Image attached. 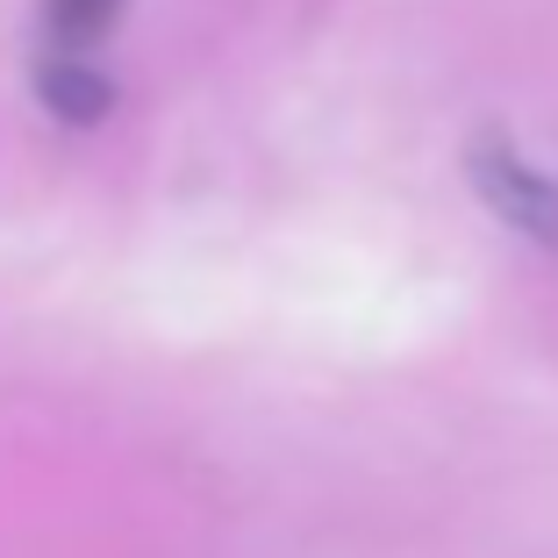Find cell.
Returning a JSON list of instances; mask_svg holds the SVG:
<instances>
[{
  "instance_id": "obj_2",
  "label": "cell",
  "mask_w": 558,
  "mask_h": 558,
  "mask_svg": "<svg viewBox=\"0 0 558 558\" xmlns=\"http://www.w3.org/2000/svg\"><path fill=\"white\" fill-rule=\"evenodd\" d=\"M36 80H44V100L65 122H94V116H108V100H116V94H108V80H100L86 58H72V50H50Z\"/></svg>"
},
{
  "instance_id": "obj_3",
  "label": "cell",
  "mask_w": 558,
  "mask_h": 558,
  "mask_svg": "<svg viewBox=\"0 0 558 558\" xmlns=\"http://www.w3.org/2000/svg\"><path fill=\"white\" fill-rule=\"evenodd\" d=\"M122 0H50L44 15H50V44L72 50V58H86V44H94L108 22H116Z\"/></svg>"
},
{
  "instance_id": "obj_1",
  "label": "cell",
  "mask_w": 558,
  "mask_h": 558,
  "mask_svg": "<svg viewBox=\"0 0 558 558\" xmlns=\"http://www.w3.org/2000/svg\"><path fill=\"white\" fill-rule=\"evenodd\" d=\"M465 172H473L480 201H487L509 230H523L530 244L558 251V180L551 172H537L509 136H480L473 158H465Z\"/></svg>"
}]
</instances>
